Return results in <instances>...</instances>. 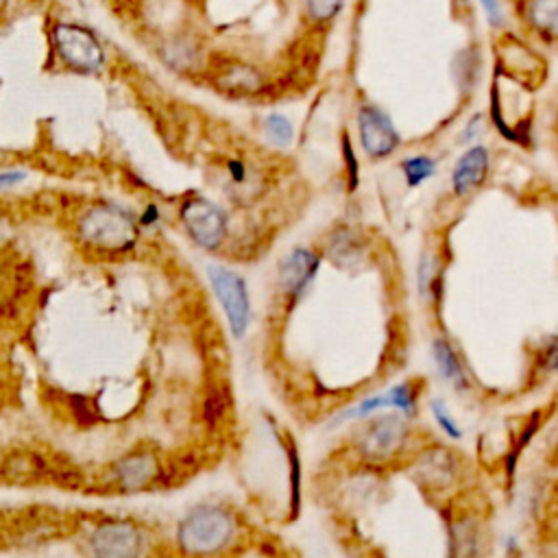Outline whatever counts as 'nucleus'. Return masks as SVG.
<instances>
[{"label": "nucleus", "instance_id": "nucleus-1", "mask_svg": "<svg viewBox=\"0 0 558 558\" xmlns=\"http://www.w3.org/2000/svg\"><path fill=\"white\" fill-rule=\"evenodd\" d=\"M76 240L83 248L116 257L133 251L140 242V220L124 207L107 201L87 205L74 222Z\"/></svg>", "mask_w": 558, "mask_h": 558}, {"label": "nucleus", "instance_id": "nucleus-2", "mask_svg": "<svg viewBox=\"0 0 558 558\" xmlns=\"http://www.w3.org/2000/svg\"><path fill=\"white\" fill-rule=\"evenodd\" d=\"M235 534L233 514L216 504L192 508L177 527V545L185 556H214L229 545Z\"/></svg>", "mask_w": 558, "mask_h": 558}, {"label": "nucleus", "instance_id": "nucleus-3", "mask_svg": "<svg viewBox=\"0 0 558 558\" xmlns=\"http://www.w3.org/2000/svg\"><path fill=\"white\" fill-rule=\"evenodd\" d=\"M50 39L57 59L70 72L98 74L105 68V48L92 28L76 22H57Z\"/></svg>", "mask_w": 558, "mask_h": 558}, {"label": "nucleus", "instance_id": "nucleus-4", "mask_svg": "<svg viewBox=\"0 0 558 558\" xmlns=\"http://www.w3.org/2000/svg\"><path fill=\"white\" fill-rule=\"evenodd\" d=\"M144 541V530L135 521L109 517L92 527L87 549L92 558H140Z\"/></svg>", "mask_w": 558, "mask_h": 558}, {"label": "nucleus", "instance_id": "nucleus-5", "mask_svg": "<svg viewBox=\"0 0 558 558\" xmlns=\"http://www.w3.org/2000/svg\"><path fill=\"white\" fill-rule=\"evenodd\" d=\"M179 218L185 233L196 246L205 251H216L222 246L229 229L227 214L209 198H203V196L185 198L181 203Z\"/></svg>", "mask_w": 558, "mask_h": 558}, {"label": "nucleus", "instance_id": "nucleus-6", "mask_svg": "<svg viewBox=\"0 0 558 558\" xmlns=\"http://www.w3.org/2000/svg\"><path fill=\"white\" fill-rule=\"evenodd\" d=\"M207 277L229 320L231 333L235 338H242L251 320V301H248V290L244 279L225 266H209Z\"/></svg>", "mask_w": 558, "mask_h": 558}, {"label": "nucleus", "instance_id": "nucleus-7", "mask_svg": "<svg viewBox=\"0 0 558 558\" xmlns=\"http://www.w3.org/2000/svg\"><path fill=\"white\" fill-rule=\"evenodd\" d=\"M161 475L159 456L148 447H137L111 464V482L122 493H137L153 486Z\"/></svg>", "mask_w": 558, "mask_h": 558}, {"label": "nucleus", "instance_id": "nucleus-8", "mask_svg": "<svg viewBox=\"0 0 558 558\" xmlns=\"http://www.w3.org/2000/svg\"><path fill=\"white\" fill-rule=\"evenodd\" d=\"M357 129H360L362 148L371 159H384V157L392 155L401 144V137H399L392 120L377 105L360 107Z\"/></svg>", "mask_w": 558, "mask_h": 558}, {"label": "nucleus", "instance_id": "nucleus-9", "mask_svg": "<svg viewBox=\"0 0 558 558\" xmlns=\"http://www.w3.org/2000/svg\"><path fill=\"white\" fill-rule=\"evenodd\" d=\"M408 425L399 414H381L375 416L362 434L360 451L364 458L379 462L392 458L405 442Z\"/></svg>", "mask_w": 558, "mask_h": 558}, {"label": "nucleus", "instance_id": "nucleus-10", "mask_svg": "<svg viewBox=\"0 0 558 558\" xmlns=\"http://www.w3.org/2000/svg\"><path fill=\"white\" fill-rule=\"evenodd\" d=\"M320 266V257L305 246H296L292 248L277 268V279H279V288L286 294L288 303L294 305L299 299H303V294L310 290L316 272Z\"/></svg>", "mask_w": 558, "mask_h": 558}, {"label": "nucleus", "instance_id": "nucleus-11", "mask_svg": "<svg viewBox=\"0 0 558 558\" xmlns=\"http://www.w3.org/2000/svg\"><path fill=\"white\" fill-rule=\"evenodd\" d=\"M488 166H490V157L486 146L477 144L471 146L453 166L451 172V187L456 192V196H466L473 190H477L486 174H488Z\"/></svg>", "mask_w": 558, "mask_h": 558}, {"label": "nucleus", "instance_id": "nucleus-12", "mask_svg": "<svg viewBox=\"0 0 558 558\" xmlns=\"http://www.w3.org/2000/svg\"><path fill=\"white\" fill-rule=\"evenodd\" d=\"M456 458L445 447H432L416 460V477L429 488H442L456 477Z\"/></svg>", "mask_w": 558, "mask_h": 558}, {"label": "nucleus", "instance_id": "nucleus-13", "mask_svg": "<svg viewBox=\"0 0 558 558\" xmlns=\"http://www.w3.org/2000/svg\"><path fill=\"white\" fill-rule=\"evenodd\" d=\"M416 395L418 392L412 384H399V386L390 388L386 395L364 399L360 405L353 408V412H349V416H366V414H373L379 408H399L403 412H414L416 410Z\"/></svg>", "mask_w": 558, "mask_h": 558}, {"label": "nucleus", "instance_id": "nucleus-14", "mask_svg": "<svg viewBox=\"0 0 558 558\" xmlns=\"http://www.w3.org/2000/svg\"><path fill=\"white\" fill-rule=\"evenodd\" d=\"M362 242L357 238L355 231L347 229V227H340L327 242V255L329 259L336 264V266H342V268H353L360 264V257H362Z\"/></svg>", "mask_w": 558, "mask_h": 558}, {"label": "nucleus", "instance_id": "nucleus-15", "mask_svg": "<svg viewBox=\"0 0 558 558\" xmlns=\"http://www.w3.org/2000/svg\"><path fill=\"white\" fill-rule=\"evenodd\" d=\"M216 83H218L220 89L235 92V94H248V92H255L259 87V74L251 68L242 65V63H235V65L222 68L218 72Z\"/></svg>", "mask_w": 558, "mask_h": 558}, {"label": "nucleus", "instance_id": "nucleus-16", "mask_svg": "<svg viewBox=\"0 0 558 558\" xmlns=\"http://www.w3.org/2000/svg\"><path fill=\"white\" fill-rule=\"evenodd\" d=\"M527 17L541 35L558 39V0H530Z\"/></svg>", "mask_w": 558, "mask_h": 558}, {"label": "nucleus", "instance_id": "nucleus-17", "mask_svg": "<svg viewBox=\"0 0 558 558\" xmlns=\"http://www.w3.org/2000/svg\"><path fill=\"white\" fill-rule=\"evenodd\" d=\"M432 353H434V362H436L440 375L447 381L460 386L464 381V368L460 364V357H458L456 349L449 344V340L436 338L434 344H432Z\"/></svg>", "mask_w": 558, "mask_h": 558}, {"label": "nucleus", "instance_id": "nucleus-18", "mask_svg": "<svg viewBox=\"0 0 558 558\" xmlns=\"http://www.w3.org/2000/svg\"><path fill=\"white\" fill-rule=\"evenodd\" d=\"M401 172L405 177V183L410 187H416L423 181L434 177L436 161L432 157H427V155H414V157H408V159L401 161Z\"/></svg>", "mask_w": 558, "mask_h": 558}, {"label": "nucleus", "instance_id": "nucleus-19", "mask_svg": "<svg viewBox=\"0 0 558 558\" xmlns=\"http://www.w3.org/2000/svg\"><path fill=\"white\" fill-rule=\"evenodd\" d=\"M264 131L275 146H288L294 137V126L283 113H270L264 122Z\"/></svg>", "mask_w": 558, "mask_h": 558}, {"label": "nucleus", "instance_id": "nucleus-20", "mask_svg": "<svg viewBox=\"0 0 558 558\" xmlns=\"http://www.w3.org/2000/svg\"><path fill=\"white\" fill-rule=\"evenodd\" d=\"M342 4L344 0H305V11L314 22H329L340 13Z\"/></svg>", "mask_w": 558, "mask_h": 558}, {"label": "nucleus", "instance_id": "nucleus-21", "mask_svg": "<svg viewBox=\"0 0 558 558\" xmlns=\"http://www.w3.org/2000/svg\"><path fill=\"white\" fill-rule=\"evenodd\" d=\"M342 159H344V166H347L349 190H355V185L360 181V166H357V157L353 153V146H351V140H349L347 133L342 135Z\"/></svg>", "mask_w": 558, "mask_h": 558}, {"label": "nucleus", "instance_id": "nucleus-22", "mask_svg": "<svg viewBox=\"0 0 558 558\" xmlns=\"http://www.w3.org/2000/svg\"><path fill=\"white\" fill-rule=\"evenodd\" d=\"M432 412H434V416H436V421H438V425L451 436V438H460L462 436V432H460V427H458V423L449 416V412H447V405L442 403V401H432Z\"/></svg>", "mask_w": 558, "mask_h": 558}, {"label": "nucleus", "instance_id": "nucleus-23", "mask_svg": "<svg viewBox=\"0 0 558 558\" xmlns=\"http://www.w3.org/2000/svg\"><path fill=\"white\" fill-rule=\"evenodd\" d=\"M227 174H229V181L235 185V187H246L248 181H251V170L248 166L238 159V157H231L227 161Z\"/></svg>", "mask_w": 558, "mask_h": 558}, {"label": "nucleus", "instance_id": "nucleus-24", "mask_svg": "<svg viewBox=\"0 0 558 558\" xmlns=\"http://www.w3.org/2000/svg\"><path fill=\"white\" fill-rule=\"evenodd\" d=\"M541 360H543V366L547 371H558V336L547 338V342L543 347V353H541Z\"/></svg>", "mask_w": 558, "mask_h": 558}, {"label": "nucleus", "instance_id": "nucleus-25", "mask_svg": "<svg viewBox=\"0 0 558 558\" xmlns=\"http://www.w3.org/2000/svg\"><path fill=\"white\" fill-rule=\"evenodd\" d=\"M480 4L484 7V11L488 15V22L493 26H501L504 24V11H501L499 0H480Z\"/></svg>", "mask_w": 558, "mask_h": 558}, {"label": "nucleus", "instance_id": "nucleus-26", "mask_svg": "<svg viewBox=\"0 0 558 558\" xmlns=\"http://www.w3.org/2000/svg\"><path fill=\"white\" fill-rule=\"evenodd\" d=\"M24 179H26V172H24V170H17V168L0 170V190L15 187V185H17V183H22Z\"/></svg>", "mask_w": 558, "mask_h": 558}, {"label": "nucleus", "instance_id": "nucleus-27", "mask_svg": "<svg viewBox=\"0 0 558 558\" xmlns=\"http://www.w3.org/2000/svg\"><path fill=\"white\" fill-rule=\"evenodd\" d=\"M482 126H484V116L482 113H475L469 122H466V126H464V131H462V142H473L480 133H482Z\"/></svg>", "mask_w": 558, "mask_h": 558}]
</instances>
